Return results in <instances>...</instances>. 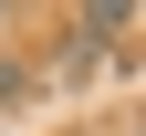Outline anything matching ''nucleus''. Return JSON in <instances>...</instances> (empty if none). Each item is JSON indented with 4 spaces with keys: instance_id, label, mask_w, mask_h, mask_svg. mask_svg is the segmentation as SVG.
<instances>
[{
    "instance_id": "obj_1",
    "label": "nucleus",
    "mask_w": 146,
    "mask_h": 136,
    "mask_svg": "<svg viewBox=\"0 0 146 136\" xmlns=\"http://www.w3.org/2000/svg\"><path fill=\"white\" fill-rule=\"evenodd\" d=\"M11 84H21V73H11V63H0V105H11Z\"/></svg>"
}]
</instances>
